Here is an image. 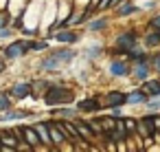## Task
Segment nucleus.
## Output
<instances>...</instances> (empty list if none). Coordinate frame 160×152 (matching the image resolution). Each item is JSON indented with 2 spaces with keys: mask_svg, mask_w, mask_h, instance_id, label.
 I'll use <instances>...</instances> for the list:
<instances>
[{
  "mask_svg": "<svg viewBox=\"0 0 160 152\" xmlns=\"http://www.w3.org/2000/svg\"><path fill=\"white\" fill-rule=\"evenodd\" d=\"M24 117V112H7L5 115V119H22Z\"/></svg>",
  "mask_w": 160,
  "mask_h": 152,
  "instance_id": "nucleus-19",
  "label": "nucleus"
},
{
  "mask_svg": "<svg viewBox=\"0 0 160 152\" xmlns=\"http://www.w3.org/2000/svg\"><path fill=\"white\" fill-rule=\"evenodd\" d=\"M51 137H53V141H55V143H62V141H64V134H59L57 130H53V132H51Z\"/></svg>",
  "mask_w": 160,
  "mask_h": 152,
  "instance_id": "nucleus-20",
  "label": "nucleus"
},
{
  "mask_svg": "<svg viewBox=\"0 0 160 152\" xmlns=\"http://www.w3.org/2000/svg\"><path fill=\"white\" fill-rule=\"evenodd\" d=\"M29 90H31V84H16V86L11 88L13 97H27V95H29Z\"/></svg>",
  "mask_w": 160,
  "mask_h": 152,
  "instance_id": "nucleus-6",
  "label": "nucleus"
},
{
  "mask_svg": "<svg viewBox=\"0 0 160 152\" xmlns=\"http://www.w3.org/2000/svg\"><path fill=\"white\" fill-rule=\"evenodd\" d=\"M55 38H57L59 42H75V40H77V35L70 33V31H62V33H57Z\"/></svg>",
  "mask_w": 160,
  "mask_h": 152,
  "instance_id": "nucleus-11",
  "label": "nucleus"
},
{
  "mask_svg": "<svg viewBox=\"0 0 160 152\" xmlns=\"http://www.w3.org/2000/svg\"><path fill=\"white\" fill-rule=\"evenodd\" d=\"M132 11H134V7H132V5H127V7H123L118 14H121V16H127V14H132Z\"/></svg>",
  "mask_w": 160,
  "mask_h": 152,
  "instance_id": "nucleus-22",
  "label": "nucleus"
},
{
  "mask_svg": "<svg viewBox=\"0 0 160 152\" xmlns=\"http://www.w3.org/2000/svg\"><path fill=\"white\" fill-rule=\"evenodd\" d=\"M7 24V16L5 14H0V27H5Z\"/></svg>",
  "mask_w": 160,
  "mask_h": 152,
  "instance_id": "nucleus-25",
  "label": "nucleus"
},
{
  "mask_svg": "<svg viewBox=\"0 0 160 152\" xmlns=\"http://www.w3.org/2000/svg\"><path fill=\"white\" fill-rule=\"evenodd\" d=\"M103 27H105V22H103V20H97V22H92V24H90V29H94V31H97V29H103Z\"/></svg>",
  "mask_w": 160,
  "mask_h": 152,
  "instance_id": "nucleus-21",
  "label": "nucleus"
},
{
  "mask_svg": "<svg viewBox=\"0 0 160 152\" xmlns=\"http://www.w3.org/2000/svg\"><path fill=\"white\" fill-rule=\"evenodd\" d=\"M142 90L147 95H160V82H147Z\"/></svg>",
  "mask_w": 160,
  "mask_h": 152,
  "instance_id": "nucleus-10",
  "label": "nucleus"
},
{
  "mask_svg": "<svg viewBox=\"0 0 160 152\" xmlns=\"http://www.w3.org/2000/svg\"><path fill=\"white\" fill-rule=\"evenodd\" d=\"M38 130H40V134H42V141H44V143H51V134L46 132L44 123H40V126H38Z\"/></svg>",
  "mask_w": 160,
  "mask_h": 152,
  "instance_id": "nucleus-15",
  "label": "nucleus"
},
{
  "mask_svg": "<svg viewBox=\"0 0 160 152\" xmlns=\"http://www.w3.org/2000/svg\"><path fill=\"white\" fill-rule=\"evenodd\" d=\"M123 123H125V128H127V132H132V130H134V128H136V126H134V121H132V119H125V121H123Z\"/></svg>",
  "mask_w": 160,
  "mask_h": 152,
  "instance_id": "nucleus-23",
  "label": "nucleus"
},
{
  "mask_svg": "<svg viewBox=\"0 0 160 152\" xmlns=\"http://www.w3.org/2000/svg\"><path fill=\"white\" fill-rule=\"evenodd\" d=\"M79 108L90 112V110H97V108H99V101H97V99H83V101H79Z\"/></svg>",
  "mask_w": 160,
  "mask_h": 152,
  "instance_id": "nucleus-8",
  "label": "nucleus"
},
{
  "mask_svg": "<svg viewBox=\"0 0 160 152\" xmlns=\"http://www.w3.org/2000/svg\"><path fill=\"white\" fill-rule=\"evenodd\" d=\"M2 143H7V148H16V139L11 134H2Z\"/></svg>",
  "mask_w": 160,
  "mask_h": 152,
  "instance_id": "nucleus-16",
  "label": "nucleus"
},
{
  "mask_svg": "<svg viewBox=\"0 0 160 152\" xmlns=\"http://www.w3.org/2000/svg\"><path fill=\"white\" fill-rule=\"evenodd\" d=\"M134 42H136V38H134L132 33H123V35H118V40H116V46H118L121 51H132Z\"/></svg>",
  "mask_w": 160,
  "mask_h": 152,
  "instance_id": "nucleus-4",
  "label": "nucleus"
},
{
  "mask_svg": "<svg viewBox=\"0 0 160 152\" xmlns=\"http://www.w3.org/2000/svg\"><path fill=\"white\" fill-rule=\"evenodd\" d=\"M66 101H72V90H68V88H53V90H48V95H46V104H48V106L66 104Z\"/></svg>",
  "mask_w": 160,
  "mask_h": 152,
  "instance_id": "nucleus-2",
  "label": "nucleus"
},
{
  "mask_svg": "<svg viewBox=\"0 0 160 152\" xmlns=\"http://www.w3.org/2000/svg\"><path fill=\"white\" fill-rule=\"evenodd\" d=\"M22 132H24V137H27V141H29L31 145H38V143H42V141H40V137L35 134V130H31V128H24Z\"/></svg>",
  "mask_w": 160,
  "mask_h": 152,
  "instance_id": "nucleus-9",
  "label": "nucleus"
},
{
  "mask_svg": "<svg viewBox=\"0 0 160 152\" xmlns=\"http://www.w3.org/2000/svg\"><path fill=\"white\" fill-rule=\"evenodd\" d=\"M5 108H9V97L0 95V110H5Z\"/></svg>",
  "mask_w": 160,
  "mask_h": 152,
  "instance_id": "nucleus-18",
  "label": "nucleus"
},
{
  "mask_svg": "<svg viewBox=\"0 0 160 152\" xmlns=\"http://www.w3.org/2000/svg\"><path fill=\"white\" fill-rule=\"evenodd\" d=\"M151 24H153V27H156V29H160V16H156V18H153V20H151Z\"/></svg>",
  "mask_w": 160,
  "mask_h": 152,
  "instance_id": "nucleus-24",
  "label": "nucleus"
},
{
  "mask_svg": "<svg viewBox=\"0 0 160 152\" xmlns=\"http://www.w3.org/2000/svg\"><path fill=\"white\" fill-rule=\"evenodd\" d=\"M147 73H149V68H147V64H145V62H140V64L136 66V73H134V75H136L138 79H145V77H147Z\"/></svg>",
  "mask_w": 160,
  "mask_h": 152,
  "instance_id": "nucleus-12",
  "label": "nucleus"
},
{
  "mask_svg": "<svg viewBox=\"0 0 160 152\" xmlns=\"http://www.w3.org/2000/svg\"><path fill=\"white\" fill-rule=\"evenodd\" d=\"M147 44H149V46L160 44V33H149V35H147Z\"/></svg>",
  "mask_w": 160,
  "mask_h": 152,
  "instance_id": "nucleus-14",
  "label": "nucleus"
},
{
  "mask_svg": "<svg viewBox=\"0 0 160 152\" xmlns=\"http://www.w3.org/2000/svg\"><path fill=\"white\" fill-rule=\"evenodd\" d=\"M77 130H79V134H83V137H92V132H94V130H88L83 123H79V126H77Z\"/></svg>",
  "mask_w": 160,
  "mask_h": 152,
  "instance_id": "nucleus-17",
  "label": "nucleus"
},
{
  "mask_svg": "<svg viewBox=\"0 0 160 152\" xmlns=\"http://www.w3.org/2000/svg\"><path fill=\"white\" fill-rule=\"evenodd\" d=\"M123 101H127V97H125L123 93H110V95H108V106H112V108H114V106H121Z\"/></svg>",
  "mask_w": 160,
  "mask_h": 152,
  "instance_id": "nucleus-5",
  "label": "nucleus"
},
{
  "mask_svg": "<svg viewBox=\"0 0 160 152\" xmlns=\"http://www.w3.org/2000/svg\"><path fill=\"white\" fill-rule=\"evenodd\" d=\"M110 73L121 77V75H125V73H127V66H125L123 62H112V66H110Z\"/></svg>",
  "mask_w": 160,
  "mask_h": 152,
  "instance_id": "nucleus-7",
  "label": "nucleus"
},
{
  "mask_svg": "<svg viewBox=\"0 0 160 152\" xmlns=\"http://www.w3.org/2000/svg\"><path fill=\"white\" fill-rule=\"evenodd\" d=\"M2 68H5V64H2V62H0V71H2Z\"/></svg>",
  "mask_w": 160,
  "mask_h": 152,
  "instance_id": "nucleus-26",
  "label": "nucleus"
},
{
  "mask_svg": "<svg viewBox=\"0 0 160 152\" xmlns=\"http://www.w3.org/2000/svg\"><path fill=\"white\" fill-rule=\"evenodd\" d=\"M72 57H75L72 51H57V53L48 55V57L42 62V68H44V71H55V68H59L62 64H68Z\"/></svg>",
  "mask_w": 160,
  "mask_h": 152,
  "instance_id": "nucleus-1",
  "label": "nucleus"
},
{
  "mask_svg": "<svg viewBox=\"0 0 160 152\" xmlns=\"http://www.w3.org/2000/svg\"><path fill=\"white\" fill-rule=\"evenodd\" d=\"M29 46H31L29 42H16V44L7 46V57H20L22 53H27Z\"/></svg>",
  "mask_w": 160,
  "mask_h": 152,
  "instance_id": "nucleus-3",
  "label": "nucleus"
},
{
  "mask_svg": "<svg viewBox=\"0 0 160 152\" xmlns=\"http://www.w3.org/2000/svg\"><path fill=\"white\" fill-rule=\"evenodd\" d=\"M127 101H132V104L145 101V90H142V93H132V95H127Z\"/></svg>",
  "mask_w": 160,
  "mask_h": 152,
  "instance_id": "nucleus-13",
  "label": "nucleus"
}]
</instances>
